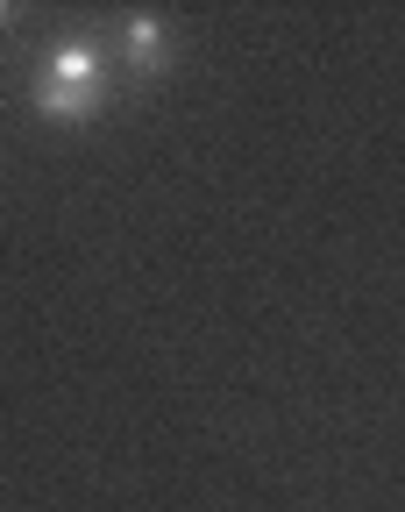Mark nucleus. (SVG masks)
Instances as JSON below:
<instances>
[{"instance_id": "obj_1", "label": "nucleus", "mask_w": 405, "mask_h": 512, "mask_svg": "<svg viewBox=\"0 0 405 512\" xmlns=\"http://www.w3.org/2000/svg\"><path fill=\"white\" fill-rule=\"evenodd\" d=\"M100 100H107L100 50H93V43L50 50V64L36 72V107H43L50 121H86V114H100Z\"/></svg>"}, {"instance_id": "obj_2", "label": "nucleus", "mask_w": 405, "mask_h": 512, "mask_svg": "<svg viewBox=\"0 0 405 512\" xmlns=\"http://www.w3.org/2000/svg\"><path fill=\"white\" fill-rule=\"evenodd\" d=\"M121 43H128V72L135 79H157L164 72V22L157 15H128L121 22Z\"/></svg>"}]
</instances>
